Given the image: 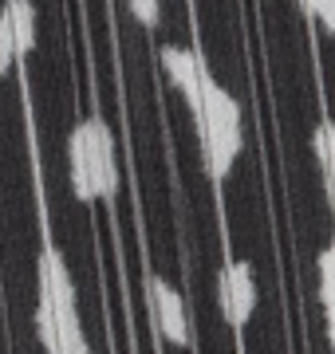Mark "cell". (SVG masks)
I'll list each match as a JSON object with an SVG mask.
<instances>
[{"mask_svg": "<svg viewBox=\"0 0 335 354\" xmlns=\"http://www.w3.org/2000/svg\"><path fill=\"white\" fill-rule=\"evenodd\" d=\"M197 134H201V158H206V174L213 181H225L233 174V162L241 153V106L229 91L221 87L213 71H201V106L194 114Z\"/></svg>", "mask_w": 335, "mask_h": 354, "instance_id": "obj_1", "label": "cell"}, {"mask_svg": "<svg viewBox=\"0 0 335 354\" xmlns=\"http://www.w3.org/2000/svg\"><path fill=\"white\" fill-rule=\"evenodd\" d=\"M127 4L142 28H158V20H162V4L158 0H127Z\"/></svg>", "mask_w": 335, "mask_h": 354, "instance_id": "obj_10", "label": "cell"}, {"mask_svg": "<svg viewBox=\"0 0 335 354\" xmlns=\"http://www.w3.org/2000/svg\"><path fill=\"white\" fill-rule=\"evenodd\" d=\"M320 307H323V323H327V346L335 354V244L320 252Z\"/></svg>", "mask_w": 335, "mask_h": 354, "instance_id": "obj_8", "label": "cell"}, {"mask_svg": "<svg viewBox=\"0 0 335 354\" xmlns=\"http://www.w3.org/2000/svg\"><path fill=\"white\" fill-rule=\"evenodd\" d=\"M20 55H16V44H12V32H8V20L0 12V79L8 75V67L16 64Z\"/></svg>", "mask_w": 335, "mask_h": 354, "instance_id": "obj_11", "label": "cell"}, {"mask_svg": "<svg viewBox=\"0 0 335 354\" xmlns=\"http://www.w3.org/2000/svg\"><path fill=\"white\" fill-rule=\"evenodd\" d=\"M300 8H304L327 36H335V0H300Z\"/></svg>", "mask_w": 335, "mask_h": 354, "instance_id": "obj_9", "label": "cell"}, {"mask_svg": "<svg viewBox=\"0 0 335 354\" xmlns=\"http://www.w3.org/2000/svg\"><path fill=\"white\" fill-rule=\"evenodd\" d=\"M71 138L79 142L83 150V162H87V174H91V193L111 201L118 193V165H115V138H111V127H107L99 114H87Z\"/></svg>", "mask_w": 335, "mask_h": 354, "instance_id": "obj_2", "label": "cell"}, {"mask_svg": "<svg viewBox=\"0 0 335 354\" xmlns=\"http://www.w3.org/2000/svg\"><path fill=\"white\" fill-rule=\"evenodd\" d=\"M0 12H4V20H8L16 55H28V51L36 48V8H32V0H8Z\"/></svg>", "mask_w": 335, "mask_h": 354, "instance_id": "obj_7", "label": "cell"}, {"mask_svg": "<svg viewBox=\"0 0 335 354\" xmlns=\"http://www.w3.org/2000/svg\"><path fill=\"white\" fill-rule=\"evenodd\" d=\"M158 55H162V67H166L170 83L181 91L185 106L197 114V106H201V71H206L201 55L194 48H178V44H166Z\"/></svg>", "mask_w": 335, "mask_h": 354, "instance_id": "obj_5", "label": "cell"}, {"mask_svg": "<svg viewBox=\"0 0 335 354\" xmlns=\"http://www.w3.org/2000/svg\"><path fill=\"white\" fill-rule=\"evenodd\" d=\"M146 299H150V315L158 323V335L174 346H190V319H185V304L181 291L166 283L162 276L146 279Z\"/></svg>", "mask_w": 335, "mask_h": 354, "instance_id": "obj_4", "label": "cell"}, {"mask_svg": "<svg viewBox=\"0 0 335 354\" xmlns=\"http://www.w3.org/2000/svg\"><path fill=\"white\" fill-rule=\"evenodd\" d=\"M217 295H221V311L229 319V327H245L253 311H257V276H253V264L248 260H229L221 268L217 279Z\"/></svg>", "mask_w": 335, "mask_h": 354, "instance_id": "obj_3", "label": "cell"}, {"mask_svg": "<svg viewBox=\"0 0 335 354\" xmlns=\"http://www.w3.org/2000/svg\"><path fill=\"white\" fill-rule=\"evenodd\" d=\"M39 299H48L52 307H75V283L55 244L39 252Z\"/></svg>", "mask_w": 335, "mask_h": 354, "instance_id": "obj_6", "label": "cell"}]
</instances>
